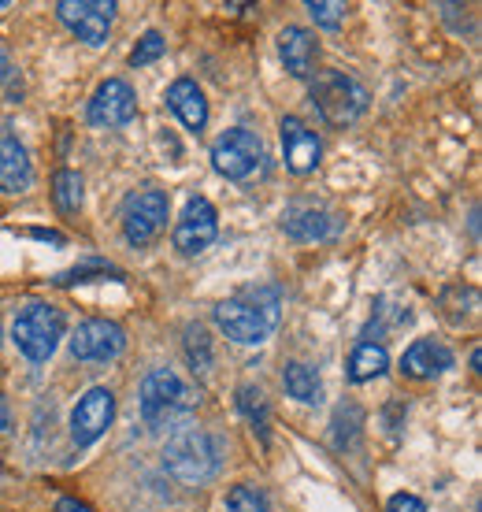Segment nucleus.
Returning a JSON list of instances; mask_svg holds the SVG:
<instances>
[{"label": "nucleus", "mask_w": 482, "mask_h": 512, "mask_svg": "<svg viewBox=\"0 0 482 512\" xmlns=\"http://www.w3.org/2000/svg\"><path fill=\"white\" fill-rule=\"evenodd\" d=\"M279 312H282V297L275 286H249V290H238L234 297L219 301L216 305V323L219 331L241 342V346H260L271 338V331L279 327Z\"/></svg>", "instance_id": "obj_1"}, {"label": "nucleus", "mask_w": 482, "mask_h": 512, "mask_svg": "<svg viewBox=\"0 0 482 512\" xmlns=\"http://www.w3.org/2000/svg\"><path fill=\"white\" fill-rule=\"evenodd\" d=\"M197 386H190L175 368H153L141 383V420L153 431H167L175 427L197 409Z\"/></svg>", "instance_id": "obj_2"}, {"label": "nucleus", "mask_w": 482, "mask_h": 512, "mask_svg": "<svg viewBox=\"0 0 482 512\" xmlns=\"http://www.w3.org/2000/svg\"><path fill=\"white\" fill-rule=\"evenodd\" d=\"M219 442L201 427H182L167 438L164 446V468L182 483H204L219 472Z\"/></svg>", "instance_id": "obj_3"}, {"label": "nucleus", "mask_w": 482, "mask_h": 512, "mask_svg": "<svg viewBox=\"0 0 482 512\" xmlns=\"http://www.w3.org/2000/svg\"><path fill=\"white\" fill-rule=\"evenodd\" d=\"M12 338L26 360L41 364V360H49L52 353H56L60 338H64V312L45 305V301H30V305L19 308V316H15Z\"/></svg>", "instance_id": "obj_4"}, {"label": "nucleus", "mask_w": 482, "mask_h": 512, "mask_svg": "<svg viewBox=\"0 0 482 512\" xmlns=\"http://www.w3.org/2000/svg\"><path fill=\"white\" fill-rule=\"evenodd\" d=\"M312 104H316V112L327 119L330 127H349V123L364 116L368 90L356 78L342 75V71H323L312 82Z\"/></svg>", "instance_id": "obj_5"}, {"label": "nucleus", "mask_w": 482, "mask_h": 512, "mask_svg": "<svg viewBox=\"0 0 482 512\" xmlns=\"http://www.w3.org/2000/svg\"><path fill=\"white\" fill-rule=\"evenodd\" d=\"M212 164L223 179H234V182H245L253 179L256 171L264 167V141L256 138L253 130H227V134H219L216 145H212Z\"/></svg>", "instance_id": "obj_6"}, {"label": "nucleus", "mask_w": 482, "mask_h": 512, "mask_svg": "<svg viewBox=\"0 0 482 512\" xmlns=\"http://www.w3.org/2000/svg\"><path fill=\"white\" fill-rule=\"evenodd\" d=\"M167 227V193L134 190L123 201V234L130 245H149Z\"/></svg>", "instance_id": "obj_7"}, {"label": "nucleus", "mask_w": 482, "mask_h": 512, "mask_svg": "<svg viewBox=\"0 0 482 512\" xmlns=\"http://www.w3.org/2000/svg\"><path fill=\"white\" fill-rule=\"evenodd\" d=\"M56 15L64 19V26L71 34L86 41V45H104L108 30H112L115 4L112 0H60Z\"/></svg>", "instance_id": "obj_8"}, {"label": "nucleus", "mask_w": 482, "mask_h": 512, "mask_svg": "<svg viewBox=\"0 0 482 512\" xmlns=\"http://www.w3.org/2000/svg\"><path fill=\"white\" fill-rule=\"evenodd\" d=\"M123 346H127V334L112 320L78 323L75 338H71V353L82 364H108V360H115L123 353Z\"/></svg>", "instance_id": "obj_9"}, {"label": "nucleus", "mask_w": 482, "mask_h": 512, "mask_svg": "<svg viewBox=\"0 0 482 512\" xmlns=\"http://www.w3.org/2000/svg\"><path fill=\"white\" fill-rule=\"evenodd\" d=\"M115 416V394L108 386H93L86 394L78 397L75 412H71V438L78 446H93L97 438L112 427Z\"/></svg>", "instance_id": "obj_10"}, {"label": "nucleus", "mask_w": 482, "mask_h": 512, "mask_svg": "<svg viewBox=\"0 0 482 512\" xmlns=\"http://www.w3.org/2000/svg\"><path fill=\"white\" fill-rule=\"evenodd\" d=\"M216 234H219L216 208L208 205L204 197H190L175 223V249L186 256H197L216 242Z\"/></svg>", "instance_id": "obj_11"}, {"label": "nucleus", "mask_w": 482, "mask_h": 512, "mask_svg": "<svg viewBox=\"0 0 482 512\" xmlns=\"http://www.w3.org/2000/svg\"><path fill=\"white\" fill-rule=\"evenodd\" d=\"M134 112H138V97L123 78L101 82L93 101H89V123H97V127H123L134 119Z\"/></svg>", "instance_id": "obj_12"}, {"label": "nucleus", "mask_w": 482, "mask_h": 512, "mask_svg": "<svg viewBox=\"0 0 482 512\" xmlns=\"http://www.w3.org/2000/svg\"><path fill=\"white\" fill-rule=\"evenodd\" d=\"M282 156H286V167L293 175H308L319 167V156H323V145H319L316 130H308L297 116L282 119Z\"/></svg>", "instance_id": "obj_13"}, {"label": "nucleus", "mask_w": 482, "mask_h": 512, "mask_svg": "<svg viewBox=\"0 0 482 512\" xmlns=\"http://www.w3.org/2000/svg\"><path fill=\"white\" fill-rule=\"evenodd\" d=\"M279 56L293 78H312L319 60V41L305 26H286L279 34Z\"/></svg>", "instance_id": "obj_14"}, {"label": "nucleus", "mask_w": 482, "mask_h": 512, "mask_svg": "<svg viewBox=\"0 0 482 512\" xmlns=\"http://www.w3.org/2000/svg\"><path fill=\"white\" fill-rule=\"evenodd\" d=\"M330 212L316 201H293L286 205L282 212V231L297 238V242H319V238H327L330 234Z\"/></svg>", "instance_id": "obj_15"}, {"label": "nucleus", "mask_w": 482, "mask_h": 512, "mask_svg": "<svg viewBox=\"0 0 482 512\" xmlns=\"http://www.w3.org/2000/svg\"><path fill=\"white\" fill-rule=\"evenodd\" d=\"M34 182V167H30V153H26L19 138L0 134V190L4 193H23Z\"/></svg>", "instance_id": "obj_16"}, {"label": "nucleus", "mask_w": 482, "mask_h": 512, "mask_svg": "<svg viewBox=\"0 0 482 512\" xmlns=\"http://www.w3.org/2000/svg\"><path fill=\"white\" fill-rule=\"evenodd\" d=\"M401 368L405 375L412 379H434V375H442L445 368H453V353L431 338H419L412 346L405 349V357H401Z\"/></svg>", "instance_id": "obj_17"}, {"label": "nucleus", "mask_w": 482, "mask_h": 512, "mask_svg": "<svg viewBox=\"0 0 482 512\" xmlns=\"http://www.w3.org/2000/svg\"><path fill=\"white\" fill-rule=\"evenodd\" d=\"M167 108L182 119V127H190V130H204V123H208L204 93L197 90V82H190V78L171 82V90H167Z\"/></svg>", "instance_id": "obj_18"}, {"label": "nucleus", "mask_w": 482, "mask_h": 512, "mask_svg": "<svg viewBox=\"0 0 482 512\" xmlns=\"http://www.w3.org/2000/svg\"><path fill=\"white\" fill-rule=\"evenodd\" d=\"M386 364H390L386 349L375 346V342H360V346L353 349V357H349V379H353V383L379 379V375L386 372Z\"/></svg>", "instance_id": "obj_19"}, {"label": "nucleus", "mask_w": 482, "mask_h": 512, "mask_svg": "<svg viewBox=\"0 0 482 512\" xmlns=\"http://www.w3.org/2000/svg\"><path fill=\"white\" fill-rule=\"evenodd\" d=\"M282 386H286V394L297 397V401H305V405H316L319 397H323V386H319V375L301 364V360H293L286 364V372H282Z\"/></svg>", "instance_id": "obj_20"}, {"label": "nucleus", "mask_w": 482, "mask_h": 512, "mask_svg": "<svg viewBox=\"0 0 482 512\" xmlns=\"http://www.w3.org/2000/svg\"><path fill=\"white\" fill-rule=\"evenodd\" d=\"M52 197H56V208L60 212H78L82 208V175L64 167L52 175Z\"/></svg>", "instance_id": "obj_21"}, {"label": "nucleus", "mask_w": 482, "mask_h": 512, "mask_svg": "<svg viewBox=\"0 0 482 512\" xmlns=\"http://www.w3.org/2000/svg\"><path fill=\"white\" fill-rule=\"evenodd\" d=\"M238 409L249 416V423H253L260 435H267V420H271V412H267V401L256 386H238Z\"/></svg>", "instance_id": "obj_22"}, {"label": "nucleus", "mask_w": 482, "mask_h": 512, "mask_svg": "<svg viewBox=\"0 0 482 512\" xmlns=\"http://www.w3.org/2000/svg\"><path fill=\"white\" fill-rule=\"evenodd\" d=\"M223 512H271L267 505V494L260 487H249V483H241L227 494V505Z\"/></svg>", "instance_id": "obj_23"}, {"label": "nucleus", "mask_w": 482, "mask_h": 512, "mask_svg": "<svg viewBox=\"0 0 482 512\" xmlns=\"http://www.w3.org/2000/svg\"><path fill=\"white\" fill-rule=\"evenodd\" d=\"M308 12H312V19H316L319 26L334 30V26H342V19H345V4H338V0H308Z\"/></svg>", "instance_id": "obj_24"}, {"label": "nucleus", "mask_w": 482, "mask_h": 512, "mask_svg": "<svg viewBox=\"0 0 482 512\" xmlns=\"http://www.w3.org/2000/svg\"><path fill=\"white\" fill-rule=\"evenodd\" d=\"M186 353H190V364L197 368V372H208V334H204V327H190L186 331Z\"/></svg>", "instance_id": "obj_25"}, {"label": "nucleus", "mask_w": 482, "mask_h": 512, "mask_svg": "<svg viewBox=\"0 0 482 512\" xmlns=\"http://www.w3.org/2000/svg\"><path fill=\"white\" fill-rule=\"evenodd\" d=\"M160 52H164V38H160L156 30H149V34L138 41V49L130 52V64H134V67L153 64V60H160Z\"/></svg>", "instance_id": "obj_26"}, {"label": "nucleus", "mask_w": 482, "mask_h": 512, "mask_svg": "<svg viewBox=\"0 0 482 512\" xmlns=\"http://www.w3.org/2000/svg\"><path fill=\"white\" fill-rule=\"evenodd\" d=\"M93 275H115L108 264H82V268H75V271H60L56 275V286H71V282H93Z\"/></svg>", "instance_id": "obj_27"}, {"label": "nucleus", "mask_w": 482, "mask_h": 512, "mask_svg": "<svg viewBox=\"0 0 482 512\" xmlns=\"http://www.w3.org/2000/svg\"><path fill=\"white\" fill-rule=\"evenodd\" d=\"M386 512H427V505L416 498V494H394L390 498V509Z\"/></svg>", "instance_id": "obj_28"}, {"label": "nucleus", "mask_w": 482, "mask_h": 512, "mask_svg": "<svg viewBox=\"0 0 482 512\" xmlns=\"http://www.w3.org/2000/svg\"><path fill=\"white\" fill-rule=\"evenodd\" d=\"M56 512H93V509H89V505H82V501H75V498H60Z\"/></svg>", "instance_id": "obj_29"}, {"label": "nucleus", "mask_w": 482, "mask_h": 512, "mask_svg": "<svg viewBox=\"0 0 482 512\" xmlns=\"http://www.w3.org/2000/svg\"><path fill=\"white\" fill-rule=\"evenodd\" d=\"M0 431H12V412L4 405V397H0Z\"/></svg>", "instance_id": "obj_30"}, {"label": "nucleus", "mask_w": 482, "mask_h": 512, "mask_svg": "<svg viewBox=\"0 0 482 512\" xmlns=\"http://www.w3.org/2000/svg\"><path fill=\"white\" fill-rule=\"evenodd\" d=\"M8 75V56H4V49H0V78Z\"/></svg>", "instance_id": "obj_31"}, {"label": "nucleus", "mask_w": 482, "mask_h": 512, "mask_svg": "<svg viewBox=\"0 0 482 512\" xmlns=\"http://www.w3.org/2000/svg\"><path fill=\"white\" fill-rule=\"evenodd\" d=\"M0 338H4V334H0Z\"/></svg>", "instance_id": "obj_32"}]
</instances>
